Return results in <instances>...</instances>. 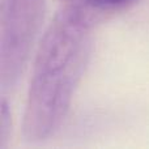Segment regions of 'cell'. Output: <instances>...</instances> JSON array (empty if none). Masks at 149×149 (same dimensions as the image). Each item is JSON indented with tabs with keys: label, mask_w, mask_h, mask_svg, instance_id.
Returning a JSON list of instances; mask_svg holds the SVG:
<instances>
[{
	"label": "cell",
	"mask_w": 149,
	"mask_h": 149,
	"mask_svg": "<svg viewBox=\"0 0 149 149\" xmlns=\"http://www.w3.org/2000/svg\"><path fill=\"white\" fill-rule=\"evenodd\" d=\"M93 49L92 22L80 4L62 8L34 59L22 132L30 143L54 136L64 123Z\"/></svg>",
	"instance_id": "cell-1"
},
{
	"label": "cell",
	"mask_w": 149,
	"mask_h": 149,
	"mask_svg": "<svg viewBox=\"0 0 149 149\" xmlns=\"http://www.w3.org/2000/svg\"><path fill=\"white\" fill-rule=\"evenodd\" d=\"M85 1L97 8H118L126 5L127 3H131L132 0H85Z\"/></svg>",
	"instance_id": "cell-4"
},
{
	"label": "cell",
	"mask_w": 149,
	"mask_h": 149,
	"mask_svg": "<svg viewBox=\"0 0 149 149\" xmlns=\"http://www.w3.org/2000/svg\"><path fill=\"white\" fill-rule=\"evenodd\" d=\"M0 148L4 149L7 147L8 137L10 135V110L5 95L1 98V111H0Z\"/></svg>",
	"instance_id": "cell-3"
},
{
	"label": "cell",
	"mask_w": 149,
	"mask_h": 149,
	"mask_svg": "<svg viewBox=\"0 0 149 149\" xmlns=\"http://www.w3.org/2000/svg\"><path fill=\"white\" fill-rule=\"evenodd\" d=\"M45 17V0H0V88L15 89Z\"/></svg>",
	"instance_id": "cell-2"
}]
</instances>
